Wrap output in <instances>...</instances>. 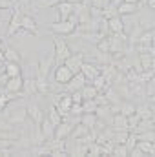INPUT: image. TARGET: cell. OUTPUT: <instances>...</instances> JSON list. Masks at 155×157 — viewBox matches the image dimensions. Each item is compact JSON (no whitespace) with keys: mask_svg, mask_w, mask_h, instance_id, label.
Listing matches in <instances>:
<instances>
[{"mask_svg":"<svg viewBox=\"0 0 155 157\" xmlns=\"http://www.w3.org/2000/svg\"><path fill=\"white\" fill-rule=\"evenodd\" d=\"M77 26H78V17L75 15V13H71L68 20H57V22H53V24L49 26V31H51V33H55V35L70 37V35H73V33H75Z\"/></svg>","mask_w":155,"mask_h":157,"instance_id":"6da1fadb","label":"cell"},{"mask_svg":"<svg viewBox=\"0 0 155 157\" xmlns=\"http://www.w3.org/2000/svg\"><path fill=\"white\" fill-rule=\"evenodd\" d=\"M51 39H53V46H55V51H53L55 53V64H64V60L73 53L70 44L62 39V35H55L53 33Z\"/></svg>","mask_w":155,"mask_h":157,"instance_id":"7a4b0ae2","label":"cell"},{"mask_svg":"<svg viewBox=\"0 0 155 157\" xmlns=\"http://www.w3.org/2000/svg\"><path fill=\"white\" fill-rule=\"evenodd\" d=\"M4 117L7 119L13 126H22L28 122V110H26V104H20L18 108H7L4 110Z\"/></svg>","mask_w":155,"mask_h":157,"instance_id":"3957f363","label":"cell"},{"mask_svg":"<svg viewBox=\"0 0 155 157\" xmlns=\"http://www.w3.org/2000/svg\"><path fill=\"white\" fill-rule=\"evenodd\" d=\"M73 77V71L66 66V64H55V68H53V80L59 84V86H64V84H68L70 80Z\"/></svg>","mask_w":155,"mask_h":157,"instance_id":"277c9868","label":"cell"},{"mask_svg":"<svg viewBox=\"0 0 155 157\" xmlns=\"http://www.w3.org/2000/svg\"><path fill=\"white\" fill-rule=\"evenodd\" d=\"M26 110H28V119L29 121H33L35 124H42V121H44V110H42V106H40L39 102L29 101L26 104Z\"/></svg>","mask_w":155,"mask_h":157,"instance_id":"5b68a950","label":"cell"},{"mask_svg":"<svg viewBox=\"0 0 155 157\" xmlns=\"http://www.w3.org/2000/svg\"><path fill=\"white\" fill-rule=\"evenodd\" d=\"M84 60H86V55L80 53V51H77V53H71V55L64 60V64H66V66L73 71V75H75V73H80V68H82Z\"/></svg>","mask_w":155,"mask_h":157,"instance_id":"8992f818","label":"cell"},{"mask_svg":"<svg viewBox=\"0 0 155 157\" xmlns=\"http://www.w3.org/2000/svg\"><path fill=\"white\" fill-rule=\"evenodd\" d=\"M80 73L86 77L88 82H91L97 75H100V66L95 64V62H88V60H84V64H82V68H80Z\"/></svg>","mask_w":155,"mask_h":157,"instance_id":"52a82bcc","label":"cell"},{"mask_svg":"<svg viewBox=\"0 0 155 157\" xmlns=\"http://www.w3.org/2000/svg\"><path fill=\"white\" fill-rule=\"evenodd\" d=\"M55 9H57V20H68L70 18V15L73 13V9H75V4H71V2H68V0H62V2H59L57 6H55Z\"/></svg>","mask_w":155,"mask_h":157,"instance_id":"ba28073f","label":"cell"},{"mask_svg":"<svg viewBox=\"0 0 155 157\" xmlns=\"http://www.w3.org/2000/svg\"><path fill=\"white\" fill-rule=\"evenodd\" d=\"M22 84H24V77H22V75H17V77H9L7 78L6 84H4V88H6V91L24 95V93H22Z\"/></svg>","mask_w":155,"mask_h":157,"instance_id":"9c48e42d","label":"cell"},{"mask_svg":"<svg viewBox=\"0 0 155 157\" xmlns=\"http://www.w3.org/2000/svg\"><path fill=\"white\" fill-rule=\"evenodd\" d=\"M20 26H22L24 29H28L31 35H35V37H37V33H39V24H37V20H35V17H33V15H29V13H22Z\"/></svg>","mask_w":155,"mask_h":157,"instance_id":"30bf717a","label":"cell"},{"mask_svg":"<svg viewBox=\"0 0 155 157\" xmlns=\"http://www.w3.org/2000/svg\"><path fill=\"white\" fill-rule=\"evenodd\" d=\"M73 126H75V124H71V122H68V121H62L59 126H55L53 139H68V137L71 135V132H73Z\"/></svg>","mask_w":155,"mask_h":157,"instance_id":"8fae6325","label":"cell"},{"mask_svg":"<svg viewBox=\"0 0 155 157\" xmlns=\"http://www.w3.org/2000/svg\"><path fill=\"white\" fill-rule=\"evenodd\" d=\"M139 6H141V4H135V2H126V0H122V2L117 6V13H119L120 17H130V15H135V13L139 11Z\"/></svg>","mask_w":155,"mask_h":157,"instance_id":"7c38bea8","label":"cell"},{"mask_svg":"<svg viewBox=\"0 0 155 157\" xmlns=\"http://www.w3.org/2000/svg\"><path fill=\"white\" fill-rule=\"evenodd\" d=\"M86 82H88V80H86V77H84L82 73H75L68 84H64V88H66V91L71 93V91H78V90H82V86H84Z\"/></svg>","mask_w":155,"mask_h":157,"instance_id":"4fadbf2b","label":"cell"},{"mask_svg":"<svg viewBox=\"0 0 155 157\" xmlns=\"http://www.w3.org/2000/svg\"><path fill=\"white\" fill-rule=\"evenodd\" d=\"M108 28H110V33L113 35H120L124 33V22H122V17L120 15H113L108 18Z\"/></svg>","mask_w":155,"mask_h":157,"instance_id":"5bb4252c","label":"cell"},{"mask_svg":"<svg viewBox=\"0 0 155 157\" xmlns=\"http://www.w3.org/2000/svg\"><path fill=\"white\" fill-rule=\"evenodd\" d=\"M112 126H113V130H130V128H128V117H126L124 113H120V112L113 113V117H112Z\"/></svg>","mask_w":155,"mask_h":157,"instance_id":"9a60e30c","label":"cell"},{"mask_svg":"<svg viewBox=\"0 0 155 157\" xmlns=\"http://www.w3.org/2000/svg\"><path fill=\"white\" fill-rule=\"evenodd\" d=\"M4 55H6V60L7 62H22V55H20V51L18 49H15L13 46H6L4 48Z\"/></svg>","mask_w":155,"mask_h":157,"instance_id":"2e32d148","label":"cell"},{"mask_svg":"<svg viewBox=\"0 0 155 157\" xmlns=\"http://www.w3.org/2000/svg\"><path fill=\"white\" fill-rule=\"evenodd\" d=\"M22 93H24V95H28V97H35V95H39L35 78H24V84H22Z\"/></svg>","mask_w":155,"mask_h":157,"instance_id":"e0dca14e","label":"cell"},{"mask_svg":"<svg viewBox=\"0 0 155 157\" xmlns=\"http://www.w3.org/2000/svg\"><path fill=\"white\" fill-rule=\"evenodd\" d=\"M97 121H99V117H97L95 112H84V113L80 115V124H84V126L89 128V130L97 124Z\"/></svg>","mask_w":155,"mask_h":157,"instance_id":"ac0fdd59","label":"cell"},{"mask_svg":"<svg viewBox=\"0 0 155 157\" xmlns=\"http://www.w3.org/2000/svg\"><path fill=\"white\" fill-rule=\"evenodd\" d=\"M40 130H42V135H44V139H46V141L53 139V133H55V126L51 124V121H49L47 117H44L42 124H40Z\"/></svg>","mask_w":155,"mask_h":157,"instance_id":"d6986e66","label":"cell"},{"mask_svg":"<svg viewBox=\"0 0 155 157\" xmlns=\"http://www.w3.org/2000/svg\"><path fill=\"white\" fill-rule=\"evenodd\" d=\"M6 75H7V78L22 75V66H20L18 62H7V60H6Z\"/></svg>","mask_w":155,"mask_h":157,"instance_id":"ffe728a7","label":"cell"},{"mask_svg":"<svg viewBox=\"0 0 155 157\" xmlns=\"http://www.w3.org/2000/svg\"><path fill=\"white\" fill-rule=\"evenodd\" d=\"M135 110H137V106H135L131 101H120V104H119V112H120V113H124L126 117L133 115V113H135Z\"/></svg>","mask_w":155,"mask_h":157,"instance_id":"44dd1931","label":"cell"},{"mask_svg":"<svg viewBox=\"0 0 155 157\" xmlns=\"http://www.w3.org/2000/svg\"><path fill=\"white\" fill-rule=\"evenodd\" d=\"M80 91H82V97H84V99H95V97H97V93H99V90H97L91 82H86V84L82 86V90H80Z\"/></svg>","mask_w":155,"mask_h":157,"instance_id":"7402d4cb","label":"cell"},{"mask_svg":"<svg viewBox=\"0 0 155 157\" xmlns=\"http://www.w3.org/2000/svg\"><path fill=\"white\" fill-rule=\"evenodd\" d=\"M13 17V7H0V26H9Z\"/></svg>","mask_w":155,"mask_h":157,"instance_id":"603a6c76","label":"cell"},{"mask_svg":"<svg viewBox=\"0 0 155 157\" xmlns=\"http://www.w3.org/2000/svg\"><path fill=\"white\" fill-rule=\"evenodd\" d=\"M47 119L51 121L53 126H59V124L62 122V115H60V112L57 110V106H51V108H49V112H47Z\"/></svg>","mask_w":155,"mask_h":157,"instance_id":"cb8c5ba5","label":"cell"},{"mask_svg":"<svg viewBox=\"0 0 155 157\" xmlns=\"http://www.w3.org/2000/svg\"><path fill=\"white\" fill-rule=\"evenodd\" d=\"M59 2H62V0H39V2H35V11L47 9V7H55Z\"/></svg>","mask_w":155,"mask_h":157,"instance_id":"d4e9b609","label":"cell"},{"mask_svg":"<svg viewBox=\"0 0 155 157\" xmlns=\"http://www.w3.org/2000/svg\"><path fill=\"white\" fill-rule=\"evenodd\" d=\"M112 155H115V157H126V155H130V150L126 148V144H113Z\"/></svg>","mask_w":155,"mask_h":157,"instance_id":"484cf974","label":"cell"},{"mask_svg":"<svg viewBox=\"0 0 155 157\" xmlns=\"http://www.w3.org/2000/svg\"><path fill=\"white\" fill-rule=\"evenodd\" d=\"M82 113H84V110H82V104H71V108H70V115L80 117Z\"/></svg>","mask_w":155,"mask_h":157,"instance_id":"4316f807","label":"cell"},{"mask_svg":"<svg viewBox=\"0 0 155 157\" xmlns=\"http://www.w3.org/2000/svg\"><path fill=\"white\" fill-rule=\"evenodd\" d=\"M70 95H71V101H73V104H82L84 97H82V91H80V90H78V91H71Z\"/></svg>","mask_w":155,"mask_h":157,"instance_id":"83f0119b","label":"cell"},{"mask_svg":"<svg viewBox=\"0 0 155 157\" xmlns=\"http://www.w3.org/2000/svg\"><path fill=\"white\" fill-rule=\"evenodd\" d=\"M15 0H0V7H13Z\"/></svg>","mask_w":155,"mask_h":157,"instance_id":"f1b7e54d","label":"cell"},{"mask_svg":"<svg viewBox=\"0 0 155 157\" xmlns=\"http://www.w3.org/2000/svg\"><path fill=\"white\" fill-rule=\"evenodd\" d=\"M4 73H6V60L0 62V75H4Z\"/></svg>","mask_w":155,"mask_h":157,"instance_id":"f546056e","label":"cell"},{"mask_svg":"<svg viewBox=\"0 0 155 157\" xmlns=\"http://www.w3.org/2000/svg\"><path fill=\"white\" fill-rule=\"evenodd\" d=\"M146 4H148V7H150V9H153V11H155V0H146Z\"/></svg>","mask_w":155,"mask_h":157,"instance_id":"4dcf8cb0","label":"cell"},{"mask_svg":"<svg viewBox=\"0 0 155 157\" xmlns=\"http://www.w3.org/2000/svg\"><path fill=\"white\" fill-rule=\"evenodd\" d=\"M2 60H6V55H4V48L0 46V62H2Z\"/></svg>","mask_w":155,"mask_h":157,"instance_id":"1f68e13d","label":"cell"},{"mask_svg":"<svg viewBox=\"0 0 155 157\" xmlns=\"http://www.w3.org/2000/svg\"><path fill=\"white\" fill-rule=\"evenodd\" d=\"M68 2H71V4H82L84 0H68Z\"/></svg>","mask_w":155,"mask_h":157,"instance_id":"d6a6232c","label":"cell"},{"mask_svg":"<svg viewBox=\"0 0 155 157\" xmlns=\"http://www.w3.org/2000/svg\"><path fill=\"white\" fill-rule=\"evenodd\" d=\"M126 2H135V4H142L144 0H126Z\"/></svg>","mask_w":155,"mask_h":157,"instance_id":"836d02e7","label":"cell"},{"mask_svg":"<svg viewBox=\"0 0 155 157\" xmlns=\"http://www.w3.org/2000/svg\"><path fill=\"white\" fill-rule=\"evenodd\" d=\"M152 31H153V46H155V28L152 29Z\"/></svg>","mask_w":155,"mask_h":157,"instance_id":"e575fe53","label":"cell"},{"mask_svg":"<svg viewBox=\"0 0 155 157\" xmlns=\"http://www.w3.org/2000/svg\"><path fill=\"white\" fill-rule=\"evenodd\" d=\"M0 46H2V39H0Z\"/></svg>","mask_w":155,"mask_h":157,"instance_id":"d590c367","label":"cell"}]
</instances>
